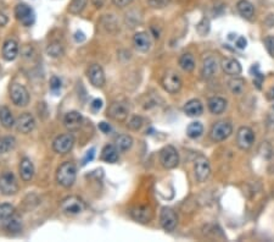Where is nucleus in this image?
Here are the masks:
<instances>
[{
	"mask_svg": "<svg viewBox=\"0 0 274 242\" xmlns=\"http://www.w3.org/2000/svg\"><path fill=\"white\" fill-rule=\"evenodd\" d=\"M6 222V229L10 232H20L22 229V224H21V220L18 218H16L15 215L10 218V219L5 220Z\"/></svg>",
	"mask_w": 274,
	"mask_h": 242,
	"instance_id": "36",
	"label": "nucleus"
},
{
	"mask_svg": "<svg viewBox=\"0 0 274 242\" xmlns=\"http://www.w3.org/2000/svg\"><path fill=\"white\" fill-rule=\"evenodd\" d=\"M0 121L5 129H11V127L15 126L16 121L8 106H0Z\"/></svg>",
	"mask_w": 274,
	"mask_h": 242,
	"instance_id": "26",
	"label": "nucleus"
},
{
	"mask_svg": "<svg viewBox=\"0 0 274 242\" xmlns=\"http://www.w3.org/2000/svg\"><path fill=\"white\" fill-rule=\"evenodd\" d=\"M107 116L115 121L123 122L129 116V106L125 102H113L107 108Z\"/></svg>",
	"mask_w": 274,
	"mask_h": 242,
	"instance_id": "3",
	"label": "nucleus"
},
{
	"mask_svg": "<svg viewBox=\"0 0 274 242\" xmlns=\"http://www.w3.org/2000/svg\"><path fill=\"white\" fill-rule=\"evenodd\" d=\"M0 70H1V69H0Z\"/></svg>",
	"mask_w": 274,
	"mask_h": 242,
	"instance_id": "51",
	"label": "nucleus"
},
{
	"mask_svg": "<svg viewBox=\"0 0 274 242\" xmlns=\"http://www.w3.org/2000/svg\"><path fill=\"white\" fill-rule=\"evenodd\" d=\"M15 16L23 26H26V27L32 26L35 21L34 13H33L32 9L28 5H26V4H18V5H16Z\"/></svg>",
	"mask_w": 274,
	"mask_h": 242,
	"instance_id": "12",
	"label": "nucleus"
},
{
	"mask_svg": "<svg viewBox=\"0 0 274 242\" xmlns=\"http://www.w3.org/2000/svg\"><path fill=\"white\" fill-rule=\"evenodd\" d=\"M132 1H133V0H113V3L115 4L117 8H121V9L128 6L130 3H132Z\"/></svg>",
	"mask_w": 274,
	"mask_h": 242,
	"instance_id": "44",
	"label": "nucleus"
},
{
	"mask_svg": "<svg viewBox=\"0 0 274 242\" xmlns=\"http://www.w3.org/2000/svg\"><path fill=\"white\" fill-rule=\"evenodd\" d=\"M90 108H92V110L94 111V113L99 111L100 109L102 108V101H101V99H94V101L92 102V104H90Z\"/></svg>",
	"mask_w": 274,
	"mask_h": 242,
	"instance_id": "43",
	"label": "nucleus"
},
{
	"mask_svg": "<svg viewBox=\"0 0 274 242\" xmlns=\"http://www.w3.org/2000/svg\"><path fill=\"white\" fill-rule=\"evenodd\" d=\"M8 21H9L8 16H6L5 14L0 13V27H4V26L8 23Z\"/></svg>",
	"mask_w": 274,
	"mask_h": 242,
	"instance_id": "47",
	"label": "nucleus"
},
{
	"mask_svg": "<svg viewBox=\"0 0 274 242\" xmlns=\"http://www.w3.org/2000/svg\"><path fill=\"white\" fill-rule=\"evenodd\" d=\"M101 160L110 164L116 163L118 160V149L116 148V146H111V144L105 146L101 151Z\"/></svg>",
	"mask_w": 274,
	"mask_h": 242,
	"instance_id": "24",
	"label": "nucleus"
},
{
	"mask_svg": "<svg viewBox=\"0 0 274 242\" xmlns=\"http://www.w3.org/2000/svg\"><path fill=\"white\" fill-rule=\"evenodd\" d=\"M133 43H134L137 51L142 52V53H146L151 48V39H150V35L146 32L135 33L134 37H133Z\"/></svg>",
	"mask_w": 274,
	"mask_h": 242,
	"instance_id": "18",
	"label": "nucleus"
},
{
	"mask_svg": "<svg viewBox=\"0 0 274 242\" xmlns=\"http://www.w3.org/2000/svg\"><path fill=\"white\" fill-rule=\"evenodd\" d=\"M88 78H89L90 84L97 88H101L104 87L106 78H105V72L102 68L97 64H93L88 70Z\"/></svg>",
	"mask_w": 274,
	"mask_h": 242,
	"instance_id": "16",
	"label": "nucleus"
},
{
	"mask_svg": "<svg viewBox=\"0 0 274 242\" xmlns=\"http://www.w3.org/2000/svg\"><path fill=\"white\" fill-rule=\"evenodd\" d=\"M75 137L71 134H64L58 136L52 142V149L59 154H66L73 148Z\"/></svg>",
	"mask_w": 274,
	"mask_h": 242,
	"instance_id": "9",
	"label": "nucleus"
},
{
	"mask_svg": "<svg viewBox=\"0 0 274 242\" xmlns=\"http://www.w3.org/2000/svg\"><path fill=\"white\" fill-rule=\"evenodd\" d=\"M264 46H266L267 52L274 58V35H268L264 38Z\"/></svg>",
	"mask_w": 274,
	"mask_h": 242,
	"instance_id": "39",
	"label": "nucleus"
},
{
	"mask_svg": "<svg viewBox=\"0 0 274 242\" xmlns=\"http://www.w3.org/2000/svg\"><path fill=\"white\" fill-rule=\"evenodd\" d=\"M161 85L162 87H163L164 91L168 92V93L171 94H175L180 91L183 84H182V78L179 77L178 73L173 72V71H167V72L162 76Z\"/></svg>",
	"mask_w": 274,
	"mask_h": 242,
	"instance_id": "4",
	"label": "nucleus"
},
{
	"mask_svg": "<svg viewBox=\"0 0 274 242\" xmlns=\"http://www.w3.org/2000/svg\"><path fill=\"white\" fill-rule=\"evenodd\" d=\"M82 124L83 116L78 111H70V113L66 114L65 119H64V125L68 131H76L82 126Z\"/></svg>",
	"mask_w": 274,
	"mask_h": 242,
	"instance_id": "17",
	"label": "nucleus"
},
{
	"mask_svg": "<svg viewBox=\"0 0 274 242\" xmlns=\"http://www.w3.org/2000/svg\"><path fill=\"white\" fill-rule=\"evenodd\" d=\"M99 129L101 130L104 134H109L110 131H111V126H110L109 124H106V122H100L99 124Z\"/></svg>",
	"mask_w": 274,
	"mask_h": 242,
	"instance_id": "46",
	"label": "nucleus"
},
{
	"mask_svg": "<svg viewBox=\"0 0 274 242\" xmlns=\"http://www.w3.org/2000/svg\"><path fill=\"white\" fill-rule=\"evenodd\" d=\"M94 156H95V149L94 148H92V149H90V151H88L87 154H85L84 159H83V160H82V165H85V164H87V163H89L90 160H93Z\"/></svg>",
	"mask_w": 274,
	"mask_h": 242,
	"instance_id": "42",
	"label": "nucleus"
},
{
	"mask_svg": "<svg viewBox=\"0 0 274 242\" xmlns=\"http://www.w3.org/2000/svg\"><path fill=\"white\" fill-rule=\"evenodd\" d=\"M245 85H246L245 84V80L237 77V76H234V77H233L232 80H229V82H228V87H229L230 92H232L233 94H242L245 89Z\"/></svg>",
	"mask_w": 274,
	"mask_h": 242,
	"instance_id": "29",
	"label": "nucleus"
},
{
	"mask_svg": "<svg viewBox=\"0 0 274 242\" xmlns=\"http://www.w3.org/2000/svg\"><path fill=\"white\" fill-rule=\"evenodd\" d=\"M171 0H147V3L154 9H162L170 4Z\"/></svg>",
	"mask_w": 274,
	"mask_h": 242,
	"instance_id": "41",
	"label": "nucleus"
},
{
	"mask_svg": "<svg viewBox=\"0 0 274 242\" xmlns=\"http://www.w3.org/2000/svg\"><path fill=\"white\" fill-rule=\"evenodd\" d=\"M233 126L228 121H218L212 126L211 138L214 142H222L232 135Z\"/></svg>",
	"mask_w": 274,
	"mask_h": 242,
	"instance_id": "8",
	"label": "nucleus"
},
{
	"mask_svg": "<svg viewBox=\"0 0 274 242\" xmlns=\"http://www.w3.org/2000/svg\"><path fill=\"white\" fill-rule=\"evenodd\" d=\"M15 215V207L9 203L0 205V220H8Z\"/></svg>",
	"mask_w": 274,
	"mask_h": 242,
	"instance_id": "35",
	"label": "nucleus"
},
{
	"mask_svg": "<svg viewBox=\"0 0 274 242\" xmlns=\"http://www.w3.org/2000/svg\"><path fill=\"white\" fill-rule=\"evenodd\" d=\"M0 191L5 196H11L18 192V182L11 172H5L0 175Z\"/></svg>",
	"mask_w": 274,
	"mask_h": 242,
	"instance_id": "5",
	"label": "nucleus"
},
{
	"mask_svg": "<svg viewBox=\"0 0 274 242\" xmlns=\"http://www.w3.org/2000/svg\"><path fill=\"white\" fill-rule=\"evenodd\" d=\"M196 30H197V32H199L200 35H205L210 30V21L207 20V18H204V20H202L201 22L197 25Z\"/></svg>",
	"mask_w": 274,
	"mask_h": 242,
	"instance_id": "40",
	"label": "nucleus"
},
{
	"mask_svg": "<svg viewBox=\"0 0 274 242\" xmlns=\"http://www.w3.org/2000/svg\"><path fill=\"white\" fill-rule=\"evenodd\" d=\"M210 174H211V167L210 163L205 156H200L199 158L195 160V176L199 182H205L209 179Z\"/></svg>",
	"mask_w": 274,
	"mask_h": 242,
	"instance_id": "15",
	"label": "nucleus"
},
{
	"mask_svg": "<svg viewBox=\"0 0 274 242\" xmlns=\"http://www.w3.org/2000/svg\"><path fill=\"white\" fill-rule=\"evenodd\" d=\"M142 126H143L142 116L134 115L130 118L129 121H128V129L132 130V131H138V130L142 129Z\"/></svg>",
	"mask_w": 274,
	"mask_h": 242,
	"instance_id": "37",
	"label": "nucleus"
},
{
	"mask_svg": "<svg viewBox=\"0 0 274 242\" xmlns=\"http://www.w3.org/2000/svg\"><path fill=\"white\" fill-rule=\"evenodd\" d=\"M16 146V139L11 136L1 137L0 138V154L9 153L10 151H13Z\"/></svg>",
	"mask_w": 274,
	"mask_h": 242,
	"instance_id": "32",
	"label": "nucleus"
},
{
	"mask_svg": "<svg viewBox=\"0 0 274 242\" xmlns=\"http://www.w3.org/2000/svg\"><path fill=\"white\" fill-rule=\"evenodd\" d=\"M217 70H218V60L214 56H207L206 59L202 63V70L201 73L206 80L209 78H212L214 75H216Z\"/></svg>",
	"mask_w": 274,
	"mask_h": 242,
	"instance_id": "19",
	"label": "nucleus"
},
{
	"mask_svg": "<svg viewBox=\"0 0 274 242\" xmlns=\"http://www.w3.org/2000/svg\"><path fill=\"white\" fill-rule=\"evenodd\" d=\"M16 129H17L18 132L23 135H27L30 132H32L35 127V120L33 118L32 114L30 113H23L21 114L20 116L17 118L15 122Z\"/></svg>",
	"mask_w": 274,
	"mask_h": 242,
	"instance_id": "13",
	"label": "nucleus"
},
{
	"mask_svg": "<svg viewBox=\"0 0 274 242\" xmlns=\"http://www.w3.org/2000/svg\"><path fill=\"white\" fill-rule=\"evenodd\" d=\"M18 55V43L15 39L5 40L3 46V58L6 61L15 60L16 56Z\"/></svg>",
	"mask_w": 274,
	"mask_h": 242,
	"instance_id": "20",
	"label": "nucleus"
},
{
	"mask_svg": "<svg viewBox=\"0 0 274 242\" xmlns=\"http://www.w3.org/2000/svg\"><path fill=\"white\" fill-rule=\"evenodd\" d=\"M61 209L64 213L70 215L81 214L83 210L85 209L84 202L77 196H70L66 197L63 202H61Z\"/></svg>",
	"mask_w": 274,
	"mask_h": 242,
	"instance_id": "6",
	"label": "nucleus"
},
{
	"mask_svg": "<svg viewBox=\"0 0 274 242\" xmlns=\"http://www.w3.org/2000/svg\"><path fill=\"white\" fill-rule=\"evenodd\" d=\"M202 134H204V126H202V124L201 122H199V121L192 122V124L188 126L187 135H188V137H190V138L196 139V138H199Z\"/></svg>",
	"mask_w": 274,
	"mask_h": 242,
	"instance_id": "31",
	"label": "nucleus"
},
{
	"mask_svg": "<svg viewBox=\"0 0 274 242\" xmlns=\"http://www.w3.org/2000/svg\"><path fill=\"white\" fill-rule=\"evenodd\" d=\"M130 217L138 223H142V224H146V223L151 222L152 217H154V213L152 209L147 206H135L130 209Z\"/></svg>",
	"mask_w": 274,
	"mask_h": 242,
	"instance_id": "14",
	"label": "nucleus"
},
{
	"mask_svg": "<svg viewBox=\"0 0 274 242\" xmlns=\"http://www.w3.org/2000/svg\"><path fill=\"white\" fill-rule=\"evenodd\" d=\"M222 69L227 75L230 76H238L242 73V65L235 59H225L222 61Z\"/></svg>",
	"mask_w": 274,
	"mask_h": 242,
	"instance_id": "23",
	"label": "nucleus"
},
{
	"mask_svg": "<svg viewBox=\"0 0 274 242\" xmlns=\"http://www.w3.org/2000/svg\"><path fill=\"white\" fill-rule=\"evenodd\" d=\"M184 111L188 116H200L204 113V106H202L201 102L197 99H192L188 102L184 106Z\"/></svg>",
	"mask_w": 274,
	"mask_h": 242,
	"instance_id": "25",
	"label": "nucleus"
},
{
	"mask_svg": "<svg viewBox=\"0 0 274 242\" xmlns=\"http://www.w3.org/2000/svg\"><path fill=\"white\" fill-rule=\"evenodd\" d=\"M50 89H51L54 93H58L59 91L61 89V80L56 76H52L50 78Z\"/></svg>",
	"mask_w": 274,
	"mask_h": 242,
	"instance_id": "38",
	"label": "nucleus"
},
{
	"mask_svg": "<svg viewBox=\"0 0 274 242\" xmlns=\"http://www.w3.org/2000/svg\"><path fill=\"white\" fill-rule=\"evenodd\" d=\"M76 177H77V167L71 161H65L56 172V181L65 189H70L73 186Z\"/></svg>",
	"mask_w": 274,
	"mask_h": 242,
	"instance_id": "1",
	"label": "nucleus"
},
{
	"mask_svg": "<svg viewBox=\"0 0 274 242\" xmlns=\"http://www.w3.org/2000/svg\"><path fill=\"white\" fill-rule=\"evenodd\" d=\"M92 3L94 4L97 8H101L102 5H104V3H105V0H92Z\"/></svg>",
	"mask_w": 274,
	"mask_h": 242,
	"instance_id": "49",
	"label": "nucleus"
},
{
	"mask_svg": "<svg viewBox=\"0 0 274 242\" xmlns=\"http://www.w3.org/2000/svg\"><path fill=\"white\" fill-rule=\"evenodd\" d=\"M267 97H268V99H271V101H274V87H272V88L267 92Z\"/></svg>",
	"mask_w": 274,
	"mask_h": 242,
	"instance_id": "50",
	"label": "nucleus"
},
{
	"mask_svg": "<svg viewBox=\"0 0 274 242\" xmlns=\"http://www.w3.org/2000/svg\"><path fill=\"white\" fill-rule=\"evenodd\" d=\"M235 46L239 49H245L247 46V40L245 39V37H239L237 39V42H235Z\"/></svg>",
	"mask_w": 274,
	"mask_h": 242,
	"instance_id": "45",
	"label": "nucleus"
},
{
	"mask_svg": "<svg viewBox=\"0 0 274 242\" xmlns=\"http://www.w3.org/2000/svg\"><path fill=\"white\" fill-rule=\"evenodd\" d=\"M209 110L214 115L222 114L227 108V101L221 97H212L209 99Z\"/></svg>",
	"mask_w": 274,
	"mask_h": 242,
	"instance_id": "22",
	"label": "nucleus"
},
{
	"mask_svg": "<svg viewBox=\"0 0 274 242\" xmlns=\"http://www.w3.org/2000/svg\"><path fill=\"white\" fill-rule=\"evenodd\" d=\"M10 98L17 106H26L30 103V93L27 88L20 84H13L10 87Z\"/></svg>",
	"mask_w": 274,
	"mask_h": 242,
	"instance_id": "7",
	"label": "nucleus"
},
{
	"mask_svg": "<svg viewBox=\"0 0 274 242\" xmlns=\"http://www.w3.org/2000/svg\"><path fill=\"white\" fill-rule=\"evenodd\" d=\"M20 175L23 181L28 182L34 176V165L31 159L23 158L20 163Z\"/></svg>",
	"mask_w": 274,
	"mask_h": 242,
	"instance_id": "21",
	"label": "nucleus"
},
{
	"mask_svg": "<svg viewBox=\"0 0 274 242\" xmlns=\"http://www.w3.org/2000/svg\"><path fill=\"white\" fill-rule=\"evenodd\" d=\"M88 4V0H72L68 5V11L73 15H78V14L82 13L85 9Z\"/></svg>",
	"mask_w": 274,
	"mask_h": 242,
	"instance_id": "34",
	"label": "nucleus"
},
{
	"mask_svg": "<svg viewBox=\"0 0 274 242\" xmlns=\"http://www.w3.org/2000/svg\"><path fill=\"white\" fill-rule=\"evenodd\" d=\"M160 163L164 169H175L179 164V154L173 146H166L160 152Z\"/></svg>",
	"mask_w": 274,
	"mask_h": 242,
	"instance_id": "2",
	"label": "nucleus"
},
{
	"mask_svg": "<svg viewBox=\"0 0 274 242\" xmlns=\"http://www.w3.org/2000/svg\"><path fill=\"white\" fill-rule=\"evenodd\" d=\"M179 66L187 72H192L195 69V59L192 54L185 53L179 58Z\"/></svg>",
	"mask_w": 274,
	"mask_h": 242,
	"instance_id": "30",
	"label": "nucleus"
},
{
	"mask_svg": "<svg viewBox=\"0 0 274 242\" xmlns=\"http://www.w3.org/2000/svg\"><path fill=\"white\" fill-rule=\"evenodd\" d=\"M75 39L77 40V42H83V40L85 39V35L83 32H76L75 35Z\"/></svg>",
	"mask_w": 274,
	"mask_h": 242,
	"instance_id": "48",
	"label": "nucleus"
},
{
	"mask_svg": "<svg viewBox=\"0 0 274 242\" xmlns=\"http://www.w3.org/2000/svg\"><path fill=\"white\" fill-rule=\"evenodd\" d=\"M255 143V134L250 127H240L237 134V144L240 149L246 151L250 149Z\"/></svg>",
	"mask_w": 274,
	"mask_h": 242,
	"instance_id": "10",
	"label": "nucleus"
},
{
	"mask_svg": "<svg viewBox=\"0 0 274 242\" xmlns=\"http://www.w3.org/2000/svg\"><path fill=\"white\" fill-rule=\"evenodd\" d=\"M133 146V138L129 135H121L116 138V148L118 149V152L123 153L127 152L128 149L132 148Z\"/></svg>",
	"mask_w": 274,
	"mask_h": 242,
	"instance_id": "28",
	"label": "nucleus"
},
{
	"mask_svg": "<svg viewBox=\"0 0 274 242\" xmlns=\"http://www.w3.org/2000/svg\"><path fill=\"white\" fill-rule=\"evenodd\" d=\"M47 54L50 58H59V56L64 55V47L60 42H52L48 46Z\"/></svg>",
	"mask_w": 274,
	"mask_h": 242,
	"instance_id": "33",
	"label": "nucleus"
},
{
	"mask_svg": "<svg viewBox=\"0 0 274 242\" xmlns=\"http://www.w3.org/2000/svg\"><path fill=\"white\" fill-rule=\"evenodd\" d=\"M178 218L176 215L175 210L168 207H163L160 214V224L166 231H173L177 226Z\"/></svg>",
	"mask_w": 274,
	"mask_h": 242,
	"instance_id": "11",
	"label": "nucleus"
},
{
	"mask_svg": "<svg viewBox=\"0 0 274 242\" xmlns=\"http://www.w3.org/2000/svg\"><path fill=\"white\" fill-rule=\"evenodd\" d=\"M237 9L238 11H239L240 15H242L244 18H247V20H249V18H251L252 16H254L255 13L254 5H252L250 1H247V0H240V1H238Z\"/></svg>",
	"mask_w": 274,
	"mask_h": 242,
	"instance_id": "27",
	"label": "nucleus"
}]
</instances>
